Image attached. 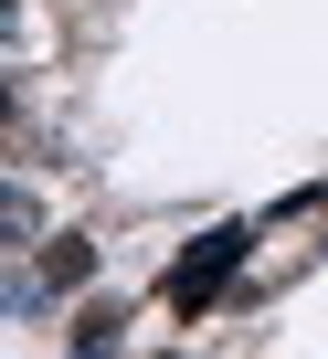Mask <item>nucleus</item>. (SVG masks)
Segmentation results:
<instances>
[{
  "instance_id": "f257e3e1",
  "label": "nucleus",
  "mask_w": 328,
  "mask_h": 359,
  "mask_svg": "<svg viewBox=\"0 0 328 359\" xmlns=\"http://www.w3.org/2000/svg\"><path fill=\"white\" fill-rule=\"evenodd\" d=\"M265 243H275V222H265V212H223V222L181 233V243H170V264H159V285H148V306L170 317V327L244 317V275H254V254H265Z\"/></svg>"
},
{
  "instance_id": "20e7f679",
  "label": "nucleus",
  "mask_w": 328,
  "mask_h": 359,
  "mask_svg": "<svg viewBox=\"0 0 328 359\" xmlns=\"http://www.w3.org/2000/svg\"><path fill=\"white\" fill-rule=\"evenodd\" d=\"M43 233H53V201H43V169L32 158H0V254H43Z\"/></svg>"
},
{
  "instance_id": "39448f33",
  "label": "nucleus",
  "mask_w": 328,
  "mask_h": 359,
  "mask_svg": "<svg viewBox=\"0 0 328 359\" xmlns=\"http://www.w3.org/2000/svg\"><path fill=\"white\" fill-rule=\"evenodd\" d=\"M148 359H202V348H191V327H170V338H159Z\"/></svg>"
},
{
  "instance_id": "423d86ee",
  "label": "nucleus",
  "mask_w": 328,
  "mask_h": 359,
  "mask_svg": "<svg viewBox=\"0 0 328 359\" xmlns=\"http://www.w3.org/2000/svg\"><path fill=\"white\" fill-rule=\"evenodd\" d=\"M0 11H22V0H0Z\"/></svg>"
},
{
  "instance_id": "7ed1b4c3",
  "label": "nucleus",
  "mask_w": 328,
  "mask_h": 359,
  "mask_svg": "<svg viewBox=\"0 0 328 359\" xmlns=\"http://www.w3.org/2000/svg\"><path fill=\"white\" fill-rule=\"evenodd\" d=\"M138 306L148 296H117V285H96V296H74L64 306V359H127V327H138Z\"/></svg>"
},
{
  "instance_id": "f03ea898",
  "label": "nucleus",
  "mask_w": 328,
  "mask_h": 359,
  "mask_svg": "<svg viewBox=\"0 0 328 359\" xmlns=\"http://www.w3.org/2000/svg\"><path fill=\"white\" fill-rule=\"evenodd\" d=\"M96 285H106V233H96V222H53V233H43V254H22L0 296H11V317H22V327H43V317L64 327V306H74V296H96Z\"/></svg>"
}]
</instances>
